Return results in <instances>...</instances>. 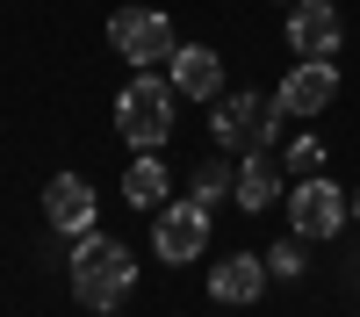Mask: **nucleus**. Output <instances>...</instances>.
Listing matches in <instances>:
<instances>
[{
  "label": "nucleus",
  "instance_id": "nucleus-14",
  "mask_svg": "<svg viewBox=\"0 0 360 317\" xmlns=\"http://www.w3.org/2000/svg\"><path fill=\"white\" fill-rule=\"evenodd\" d=\"M224 195H231V166H224V159L195 166V188H188V202H202V209H217Z\"/></svg>",
  "mask_w": 360,
  "mask_h": 317
},
{
  "label": "nucleus",
  "instance_id": "nucleus-5",
  "mask_svg": "<svg viewBox=\"0 0 360 317\" xmlns=\"http://www.w3.org/2000/svg\"><path fill=\"white\" fill-rule=\"evenodd\" d=\"M108 44L130 58V65H159V58H173V22L159 8H115L108 15Z\"/></svg>",
  "mask_w": 360,
  "mask_h": 317
},
{
  "label": "nucleus",
  "instance_id": "nucleus-4",
  "mask_svg": "<svg viewBox=\"0 0 360 317\" xmlns=\"http://www.w3.org/2000/svg\"><path fill=\"white\" fill-rule=\"evenodd\" d=\"M353 216V202L339 195V181H324V173H303V181L288 188V224L295 238H339Z\"/></svg>",
  "mask_w": 360,
  "mask_h": 317
},
{
  "label": "nucleus",
  "instance_id": "nucleus-6",
  "mask_svg": "<svg viewBox=\"0 0 360 317\" xmlns=\"http://www.w3.org/2000/svg\"><path fill=\"white\" fill-rule=\"evenodd\" d=\"M152 245H159L166 267H188V259L209 245V209H202V202H166V209H159V231H152Z\"/></svg>",
  "mask_w": 360,
  "mask_h": 317
},
{
  "label": "nucleus",
  "instance_id": "nucleus-16",
  "mask_svg": "<svg viewBox=\"0 0 360 317\" xmlns=\"http://www.w3.org/2000/svg\"><path fill=\"white\" fill-rule=\"evenodd\" d=\"M288 173H295V181H303V173H324V144L317 137H295L288 144Z\"/></svg>",
  "mask_w": 360,
  "mask_h": 317
},
{
  "label": "nucleus",
  "instance_id": "nucleus-7",
  "mask_svg": "<svg viewBox=\"0 0 360 317\" xmlns=\"http://www.w3.org/2000/svg\"><path fill=\"white\" fill-rule=\"evenodd\" d=\"M332 94H339V65L332 58H295V72L281 79V115H317V108H332Z\"/></svg>",
  "mask_w": 360,
  "mask_h": 317
},
{
  "label": "nucleus",
  "instance_id": "nucleus-3",
  "mask_svg": "<svg viewBox=\"0 0 360 317\" xmlns=\"http://www.w3.org/2000/svg\"><path fill=\"white\" fill-rule=\"evenodd\" d=\"M281 130V101L266 94H217V144L224 152H266Z\"/></svg>",
  "mask_w": 360,
  "mask_h": 317
},
{
  "label": "nucleus",
  "instance_id": "nucleus-13",
  "mask_svg": "<svg viewBox=\"0 0 360 317\" xmlns=\"http://www.w3.org/2000/svg\"><path fill=\"white\" fill-rule=\"evenodd\" d=\"M166 188H173V173L159 166V152H137L123 173V202L130 209H166Z\"/></svg>",
  "mask_w": 360,
  "mask_h": 317
},
{
  "label": "nucleus",
  "instance_id": "nucleus-11",
  "mask_svg": "<svg viewBox=\"0 0 360 317\" xmlns=\"http://www.w3.org/2000/svg\"><path fill=\"white\" fill-rule=\"evenodd\" d=\"M259 288H266V259H252V252H231V259H217V267H209V296L231 303V310L259 303Z\"/></svg>",
  "mask_w": 360,
  "mask_h": 317
},
{
  "label": "nucleus",
  "instance_id": "nucleus-12",
  "mask_svg": "<svg viewBox=\"0 0 360 317\" xmlns=\"http://www.w3.org/2000/svg\"><path fill=\"white\" fill-rule=\"evenodd\" d=\"M281 195H288V188H281L274 159H266V152H245V166L231 173V202H238V209H245V216H259V209H274Z\"/></svg>",
  "mask_w": 360,
  "mask_h": 317
},
{
  "label": "nucleus",
  "instance_id": "nucleus-1",
  "mask_svg": "<svg viewBox=\"0 0 360 317\" xmlns=\"http://www.w3.org/2000/svg\"><path fill=\"white\" fill-rule=\"evenodd\" d=\"M130 288H137L130 245L101 238V231H79V238H72V296L86 310H115V303H130Z\"/></svg>",
  "mask_w": 360,
  "mask_h": 317
},
{
  "label": "nucleus",
  "instance_id": "nucleus-2",
  "mask_svg": "<svg viewBox=\"0 0 360 317\" xmlns=\"http://www.w3.org/2000/svg\"><path fill=\"white\" fill-rule=\"evenodd\" d=\"M115 130H123V144H137V152H159L173 137V79L137 72L123 94H115Z\"/></svg>",
  "mask_w": 360,
  "mask_h": 317
},
{
  "label": "nucleus",
  "instance_id": "nucleus-10",
  "mask_svg": "<svg viewBox=\"0 0 360 317\" xmlns=\"http://www.w3.org/2000/svg\"><path fill=\"white\" fill-rule=\"evenodd\" d=\"M166 79H173V94H188V101H217L224 94V58L209 51V44H173V58H166Z\"/></svg>",
  "mask_w": 360,
  "mask_h": 317
},
{
  "label": "nucleus",
  "instance_id": "nucleus-17",
  "mask_svg": "<svg viewBox=\"0 0 360 317\" xmlns=\"http://www.w3.org/2000/svg\"><path fill=\"white\" fill-rule=\"evenodd\" d=\"M281 8H295V0H281Z\"/></svg>",
  "mask_w": 360,
  "mask_h": 317
},
{
  "label": "nucleus",
  "instance_id": "nucleus-8",
  "mask_svg": "<svg viewBox=\"0 0 360 317\" xmlns=\"http://www.w3.org/2000/svg\"><path fill=\"white\" fill-rule=\"evenodd\" d=\"M288 44H295V58H332V51L346 44L339 8H332V0H295V15H288Z\"/></svg>",
  "mask_w": 360,
  "mask_h": 317
},
{
  "label": "nucleus",
  "instance_id": "nucleus-19",
  "mask_svg": "<svg viewBox=\"0 0 360 317\" xmlns=\"http://www.w3.org/2000/svg\"><path fill=\"white\" fill-rule=\"evenodd\" d=\"M332 8H339V0H332Z\"/></svg>",
  "mask_w": 360,
  "mask_h": 317
},
{
  "label": "nucleus",
  "instance_id": "nucleus-9",
  "mask_svg": "<svg viewBox=\"0 0 360 317\" xmlns=\"http://www.w3.org/2000/svg\"><path fill=\"white\" fill-rule=\"evenodd\" d=\"M44 216H51V231L79 238V231H94V216H101V195L86 188L79 173H58V181L44 188Z\"/></svg>",
  "mask_w": 360,
  "mask_h": 317
},
{
  "label": "nucleus",
  "instance_id": "nucleus-15",
  "mask_svg": "<svg viewBox=\"0 0 360 317\" xmlns=\"http://www.w3.org/2000/svg\"><path fill=\"white\" fill-rule=\"evenodd\" d=\"M266 274H281V281H295V274H303V238H281L274 252H266Z\"/></svg>",
  "mask_w": 360,
  "mask_h": 317
},
{
  "label": "nucleus",
  "instance_id": "nucleus-18",
  "mask_svg": "<svg viewBox=\"0 0 360 317\" xmlns=\"http://www.w3.org/2000/svg\"><path fill=\"white\" fill-rule=\"evenodd\" d=\"M353 216H360V202H353Z\"/></svg>",
  "mask_w": 360,
  "mask_h": 317
}]
</instances>
